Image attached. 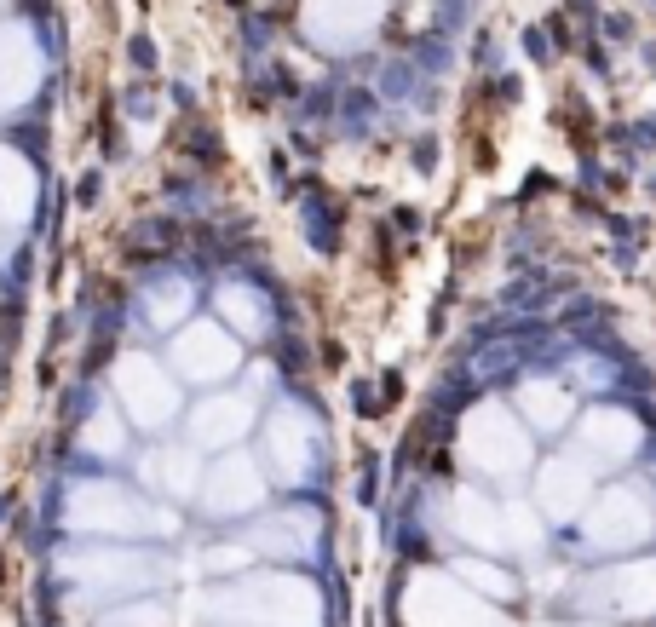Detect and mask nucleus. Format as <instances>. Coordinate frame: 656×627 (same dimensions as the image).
Wrapping results in <instances>:
<instances>
[{
	"label": "nucleus",
	"mask_w": 656,
	"mask_h": 627,
	"mask_svg": "<svg viewBox=\"0 0 656 627\" xmlns=\"http://www.w3.org/2000/svg\"><path fill=\"white\" fill-rule=\"evenodd\" d=\"M449 535H461L472 553L484 558H501V553H518V558H536L541 541H547V518L524 501H495L484 489H449Z\"/></svg>",
	"instance_id": "obj_1"
},
{
	"label": "nucleus",
	"mask_w": 656,
	"mask_h": 627,
	"mask_svg": "<svg viewBox=\"0 0 656 627\" xmlns=\"http://www.w3.org/2000/svg\"><path fill=\"white\" fill-rule=\"evenodd\" d=\"M455 455L467 466L472 478H484V484H501V489H518L524 484V472H530V455H536V443H530V426L518 420L513 403H478L467 420H461V438H455Z\"/></svg>",
	"instance_id": "obj_2"
},
{
	"label": "nucleus",
	"mask_w": 656,
	"mask_h": 627,
	"mask_svg": "<svg viewBox=\"0 0 656 627\" xmlns=\"http://www.w3.org/2000/svg\"><path fill=\"white\" fill-rule=\"evenodd\" d=\"M403 622L409 627H507V616L495 610V599L472 593L455 570H415L403 581Z\"/></svg>",
	"instance_id": "obj_3"
},
{
	"label": "nucleus",
	"mask_w": 656,
	"mask_h": 627,
	"mask_svg": "<svg viewBox=\"0 0 656 627\" xmlns=\"http://www.w3.org/2000/svg\"><path fill=\"white\" fill-rule=\"evenodd\" d=\"M587 553H633L656 535V507L639 484H610L593 489V501L576 512Z\"/></svg>",
	"instance_id": "obj_4"
},
{
	"label": "nucleus",
	"mask_w": 656,
	"mask_h": 627,
	"mask_svg": "<svg viewBox=\"0 0 656 627\" xmlns=\"http://www.w3.org/2000/svg\"><path fill=\"white\" fill-rule=\"evenodd\" d=\"M576 610L593 622H639L656 616V564L628 558V564H599L593 576L576 581Z\"/></svg>",
	"instance_id": "obj_5"
},
{
	"label": "nucleus",
	"mask_w": 656,
	"mask_h": 627,
	"mask_svg": "<svg viewBox=\"0 0 656 627\" xmlns=\"http://www.w3.org/2000/svg\"><path fill=\"white\" fill-rule=\"evenodd\" d=\"M639 443H645L639 415L599 403V409H587V415L570 426V449H564V455L576 466H587L593 478H605V472H622V466L639 455Z\"/></svg>",
	"instance_id": "obj_6"
},
{
	"label": "nucleus",
	"mask_w": 656,
	"mask_h": 627,
	"mask_svg": "<svg viewBox=\"0 0 656 627\" xmlns=\"http://www.w3.org/2000/svg\"><path fill=\"white\" fill-rule=\"evenodd\" d=\"M587 501H593V472L576 466L570 455H553V461L536 472V512L547 524H570Z\"/></svg>",
	"instance_id": "obj_7"
},
{
	"label": "nucleus",
	"mask_w": 656,
	"mask_h": 627,
	"mask_svg": "<svg viewBox=\"0 0 656 627\" xmlns=\"http://www.w3.org/2000/svg\"><path fill=\"white\" fill-rule=\"evenodd\" d=\"M271 461H277V478L288 484H300L311 478V466H317V426L305 409H282L277 426H271Z\"/></svg>",
	"instance_id": "obj_8"
},
{
	"label": "nucleus",
	"mask_w": 656,
	"mask_h": 627,
	"mask_svg": "<svg viewBox=\"0 0 656 627\" xmlns=\"http://www.w3.org/2000/svg\"><path fill=\"white\" fill-rule=\"evenodd\" d=\"M513 409H518V420H524L530 432H564V426H570V415H576V403H570V386L547 380V374H530V380H518Z\"/></svg>",
	"instance_id": "obj_9"
},
{
	"label": "nucleus",
	"mask_w": 656,
	"mask_h": 627,
	"mask_svg": "<svg viewBox=\"0 0 656 627\" xmlns=\"http://www.w3.org/2000/svg\"><path fill=\"white\" fill-rule=\"evenodd\" d=\"M380 24V0H311V29L328 47H357Z\"/></svg>",
	"instance_id": "obj_10"
},
{
	"label": "nucleus",
	"mask_w": 656,
	"mask_h": 627,
	"mask_svg": "<svg viewBox=\"0 0 656 627\" xmlns=\"http://www.w3.org/2000/svg\"><path fill=\"white\" fill-rule=\"evenodd\" d=\"M259 495H265V484H259V472L248 461H225L219 466V478H213L208 489V501L219 512H242V507H254Z\"/></svg>",
	"instance_id": "obj_11"
},
{
	"label": "nucleus",
	"mask_w": 656,
	"mask_h": 627,
	"mask_svg": "<svg viewBox=\"0 0 656 627\" xmlns=\"http://www.w3.org/2000/svg\"><path fill=\"white\" fill-rule=\"evenodd\" d=\"M259 547H265V553H282V558H294V553H311V547H317V518H311V512H282L277 524H271V530H259L254 535Z\"/></svg>",
	"instance_id": "obj_12"
},
{
	"label": "nucleus",
	"mask_w": 656,
	"mask_h": 627,
	"mask_svg": "<svg viewBox=\"0 0 656 627\" xmlns=\"http://www.w3.org/2000/svg\"><path fill=\"white\" fill-rule=\"evenodd\" d=\"M248 420H254L248 403H208V409L196 415V438L202 443H231V438L248 432Z\"/></svg>",
	"instance_id": "obj_13"
},
{
	"label": "nucleus",
	"mask_w": 656,
	"mask_h": 627,
	"mask_svg": "<svg viewBox=\"0 0 656 627\" xmlns=\"http://www.w3.org/2000/svg\"><path fill=\"white\" fill-rule=\"evenodd\" d=\"M455 576L467 581L472 593H484V599H513L518 593V581L507 576V570H495L484 553H467V558H455Z\"/></svg>",
	"instance_id": "obj_14"
},
{
	"label": "nucleus",
	"mask_w": 656,
	"mask_h": 627,
	"mask_svg": "<svg viewBox=\"0 0 656 627\" xmlns=\"http://www.w3.org/2000/svg\"><path fill=\"white\" fill-rule=\"evenodd\" d=\"M576 627H616V622H576Z\"/></svg>",
	"instance_id": "obj_15"
}]
</instances>
